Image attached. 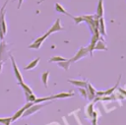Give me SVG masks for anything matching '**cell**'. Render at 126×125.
<instances>
[{
	"label": "cell",
	"instance_id": "1",
	"mask_svg": "<svg viewBox=\"0 0 126 125\" xmlns=\"http://www.w3.org/2000/svg\"><path fill=\"white\" fill-rule=\"evenodd\" d=\"M7 4H8V0L5 1L4 5L2 6V8L0 10V40L4 39V36L7 33V25H6V20H5Z\"/></svg>",
	"mask_w": 126,
	"mask_h": 125
},
{
	"label": "cell",
	"instance_id": "2",
	"mask_svg": "<svg viewBox=\"0 0 126 125\" xmlns=\"http://www.w3.org/2000/svg\"><path fill=\"white\" fill-rule=\"evenodd\" d=\"M49 103H51V101H49V102H45V103H33V104H32V106H30L27 110H25V112L23 113L22 117L25 118V117H28V116L33 114V113L39 111L42 107H44L45 105H47V104H49Z\"/></svg>",
	"mask_w": 126,
	"mask_h": 125
},
{
	"label": "cell",
	"instance_id": "3",
	"mask_svg": "<svg viewBox=\"0 0 126 125\" xmlns=\"http://www.w3.org/2000/svg\"><path fill=\"white\" fill-rule=\"evenodd\" d=\"M88 54H89V50H88V47H84V46H81V47L79 48V50L76 52V54H75V55H74L72 58H70V59H69V61H70L71 63H74V62H76V61H79V60H81L82 58L86 57Z\"/></svg>",
	"mask_w": 126,
	"mask_h": 125
},
{
	"label": "cell",
	"instance_id": "4",
	"mask_svg": "<svg viewBox=\"0 0 126 125\" xmlns=\"http://www.w3.org/2000/svg\"><path fill=\"white\" fill-rule=\"evenodd\" d=\"M9 58H10V60H11V62H12V68H13L14 75H15V77H16L18 83L23 82V76H22V74H21V72H20V70H19V68H18V66H17V64H16V61H15L14 56H13V55H9Z\"/></svg>",
	"mask_w": 126,
	"mask_h": 125
},
{
	"label": "cell",
	"instance_id": "5",
	"mask_svg": "<svg viewBox=\"0 0 126 125\" xmlns=\"http://www.w3.org/2000/svg\"><path fill=\"white\" fill-rule=\"evenodd\" d=\"M47 36H48V34H47V33H44L43 35L37 37L32 43H31V44L28 46V48H30V49H39L40 46H41V44L43 43V41L47 38Z\"/></svg>",
	"mask_w": 126,
	"mask_h": 125
},
{
	"label": "cell",
	"instance_id": "6",
	"mask_svg": "<svg viewBox=\"0 0 126 125\" xmlns=\"http://www.w3.org/2000/svg\"><path fill=\"white\" fill-rule=\"evenodd\" d=\"M32 104H33V102H27V103H26L22 108H20L18 111H16V112H15V114L11 117V119H12V123H13V122H15L16 120H18L19 118H21V117H22V115H23V113L25 112V110H27V109H28L30 106H32Z\"/></svg>",
	"mask_w": 126,
	"mask_h": 125
},
{
	"label": "cell",
	"instance_id": "7",
	"mask_svg": "<svg viewBox=\"0 0 126 125\" xmlns=\"http://www.w3.org/2000/svg\"><path fill=\"white\" fill-rule=\"evenodd\" d=\"M8 58V49H7V43L4 39L0 40V61H4Z\"/></svg>",
	"mask_w": 126,
	"mask_h": 125
},
{
	"label": "cell",
	"instance_id": "8",
	"mask_svg": "<svg viewBox=\"0 0 126 125\" xmlns=\"http://www.w3.org/2000/svg\"><path fill=\"white\" fill-rule=\"evenodd\" d=\"M63 31V27L61 26V20H60L59 18H57L56 21L54 22V24L52 25V27L48 30V31H47L46 33H47L48 36H49L50 34H52V33H54V32H56V31Z\"/></svg>",
	"mask_w": 126,
	"mask_h": 125
},
{
	"label": "cell",
	"instance_id": "9",
	"mask_svg": "<svg viewBox=\"0 0 126 125\" xmlns=\"http://www.w3.org/2000/svg\"><path fill=\"white\" fill-rule=\"evenodd\" d=\"M86 91H87V98H89L90 100H93L96 95H95V90H94V87L92 86V84L88 83L87 85V88H86Z\"/></svg>",
	"mask_w": 126,
	"mask_h": 125
},
{
	"label": "cell",
	"instance_id": "10",
	"mask_svg": "<svg viewBox=\"0 0 126 125\" xmlns=\"http://www.w3.org/2000/svg\"><path fill=\"white\" fill-rule=\"evenodd\" d=\"M97 30H98V32H99L100 35H102V36L106 35L105 22H104L103 17H102V18H99V20H98V27H97Z\"/></svg>",
	"mask_w": 126,
	"mask_h": 125
},
{
	"label": "cell",
	"instance_id": "11",
	"mask_svg": "<svg viewBox=\"0 0 126 125\" xmlns=\"http://www.w3.org/2000/svg\"><path fill=\"white\" fill-rule=\"evenodd\" d=\"M68 82L77 88H85L86 89L87 85H88V82L84 81V80H68Z\"/></svg>",
	"mask_w": 126,
	"mask_h": 125
},
{
	"label": "cell",
	"instance_id": "12",
	"mask_svg": "<svg viewBox=\"0 0 126 125\" xmlns=\"http://www.w3.org/2000/svg\"><path fill=\"white\" fill-rule=\"evenodd\" d=\"M74 93L73 92H67V93H59L57 94L51 95L52 99H58V98H66V97H72L74 96Z\"/></svg>",
	"mask_w": 126,
	"mask_h": 125
},
{
	"label": "cell",
	"instance_id": "13",
	"mask_svg": "<svg viewBox=\"0 0 126 125\" xmlns=\"http://www.w3.org/2000/svg\"><path fill=\"white\" fill-rule=\"evenodd\" d=\"M104 14V9H103V1L102 0H98L97 3V7H96V16L98 18H102Z\"/></svg>",
	"mask_w": 126,
	"mask_h": 125
},
{
	"label": "cell",
	"instance_id": "14",
	"mask_svg": "<svg viewBox=\"0 0 126 125\" xmlns=\"http://www.w3.org/2000/svg\"><path fill=\"white\" fill-rule=\"evenodd\" d=\"M55 10H56V12H58V13H60V14H64V15L70 17V18L73 17V16H72L71 14H69V13L65 10V8H64L61 4H59V3H55Z\"/></svg>",
	"mask_w": 126,
	"mask_h": 125
},
{
	"label": "cell",
	"instance_id": "15",
	"mask_svg": "<svg viewBox=\"0 0 126 125\" xmlns=\"http://www.w3.org/2000/svg\"><path fill=\"white\" fill-rule=\"evenodd\" d=\"M94 50H103V51H106V50H107V47H106V45H105L104 41H103V40L98 39V40H97V42L95 43L94 48Z\"/></svg>",
	"mask_w": 126,
	"mask_h": 125
},
{
	"label": "cell",
	"instance_id": "16",
	"mask_svg": "<svg viewBox=\"0 0 126 125\" xmlns=\"http://www.w3.org/2000/svg\"><path fill=\"white\" fill-rule=\"evenodd\" d=\"M39 60H40V58H39V57H37V58H35L34 60L31 61L27 66H25V67H24V70H32V69L35 68V67L37 66V64H38Z\"/></svg>",
	"mask_w": 126,
	"mask_h": 125
},
{
	"label": "cell",
	"instance_id": "17",
	"mask_svg": "<svg viewBox=\"0 0 126 125\" xmlns=\"http://www.w3.org/2000/svg\"><path fill=\"white\" fill-rule=\"evenodd\" d=\"M94 111V102H91V103L86 107V115L91 119L92 116H93Z\"/></svg>",
	"mask_w": 126,
	"mask_h": 125
},
{
	"label": "cell",
	"instance_id": "18",
	"mask_svg": "<svg viewBox=\"0 0 126 125\" xmlns=\"http://www.w3.org/2000/svg\"><path fill=\"white\" fill-rule=\"evenodd\" d=\"M49 71H46V72H44V73H42L41 74V82H42V84L44 85V87L45 88H47V86H48V77H49Z\"/></svg>",
	"mask_w": 126,
	"mask_h": 125
},
{
	"label": "cell",
	"instance_id": "19",
	"mask_svg": "<svg viewBox=\"0 0 126 125\" xmlns=\"http://www.w3.org/2000/svg\"><path fill=\"white\" fill-rule=\"evenodd\" d=\"M120 79H121V75H119V78H118V81H117L116 85H115L114 87H112L111 89H109V90H107V91H105V92H104V95H110V94H113V92H114V91L116 90V88L119 86Z\"/></svg>",
	"mask_w": 126,
	"mask_h": 125
},
{
	"label": "cell",
	"instance_id": "20",
	"mask_svg": "<svg viewBox=\"0 0 126 125\" xmlns=\"http://www.w3.org/2000/svg\"><path fill=\"white\" fill-rule=\"evenodd\" d=\"M65 60H67L66 58H64V57H62V56H60V55H55V56H52L51 58H49V60H48V62H56V63H58V62H62V61H65Z\"/></svg>",
	"mask_w": 126,
	"mask_h": 125
},
{
	"label": "cell",
	"instance_id": "21",
	"mask_svg": "<svg viewBox=\"0 0 126 125\" xmlns=\"http://www.w3.org/2000/svg\"><path fill=\"white\" fill-rule=\"evenodd\" d=\"M57 64H58V66H59V67H61V68H62V69H64L65 71H68V70H69V66H70L71 62H70V61H69V59H68V60H65V61H62V62H58Z\"/></svg>",
	"mask_w": 126,
	"mask_h": 125
},
{
	"label": "cell",
	"instance_id": "22",
	"mask_svg": "<svg viewBox=\"0 0 126 125\" xmlns=\"http://www.w3.org/2000/svg\"><path fill=\"white\" fill-rule=\"evenodd\" d=\"M19 86H21V88L23 89V91L25 93H29V94H33L32 93V90L30 88V86H28L27 84H25L24 82H21V83H18Z\"/></svg>",
	"mask_w": 126,
	"mask_h": 125
},
{
	"label": "cell",
	"instance_id": "23",
	"mask_svg": "<svg viewBox=\"0 0 126 125\" xmlns=\"http://www.w3.org/2000/svg\"><path fill=\"white\" fill-rule=\"evenodd\" d=\"M24 94H25V96H26V100H27V102H33V101H34V99L36 98V97H35V95H34L33 94H29V93H25V92H24Z\"/></svg>",
	"mask_w": 126,
	"mask_h": 125
},
{
	"label": "cell",
	"instance_id": "24",
	"mask_svg": "<svg viewBox=\"0 0 126 125\" xmlns=\"http://www.w3.org/2000/svg\"><path fill=\"white\" fill-rule=\"evenodd\" d=\"M12 119L11 117H0V124L2 125H11Z\"/></svg>",
	"mask_w": 126,
	"mask_h": 125
},
{
	"label": "cell",
	"instance_id": "25",
	"mask_svg": "<svg viewBox=\"0 0 126 125\" xmlns=\"http://www.w3.org/2000/svg\"><path fill=\"white\" fill-rule=\"evenodd\" d=\"M49 100H52V97L51 95L50 96H46V97H39V98H35L33 103H40V102H43V101H49Z\"/></svg>",
	"mask_w": 126,
	"mask_h": 125
},
{
	"label": "cell",
	"instance_id": "26",
	"mask_svg": "<svg viewBox=\"0 0 126 125\" xmlns=\"http://www.w3.org/2000/svg\"><path fill=\"white\" fill-rule=\"evenodd\" d=\"M91 120H92V125H97V112L96 111H94Z\"/></svg>",
	"mask_w": 126,
	"mask_h": 125
},
{
	"label": "cell",
	"instance_id": "27",
	"mask_svg": "<svg viewBox=\"0 0 126 125\" xmlns=\"http://www.w3.org/2000/svg\"><path fill=\"white\" fill-rule=\"evenodd\" d=\"M72 19L74 20L75 25H79L80 23L84 22V19H83V17H82V16H79V17H75V16H73V17H72Z\"/></svg>",
	"mask_w": 126,
	"mask_h": 125
},
{
	"label": "cell",
	"instance_id": "28",
	"mask_svg": "<svg viewBox=\"0 0 126 125\" xmlns=\"http://www.w3.org/2000/svg\"><path fill=\"white\" fill-rule=\"evenodd\" d=\"M79 92L81 93V94L84 98H87V91L85 88H79Z\"/></svg>",
	"mask_w": 126,
	"mask_h": 125
},
{
	"label": "cell",
	"instance_id": "29",
	"mask_svg": "<svg viewBox=\"0 0 126 125\" xmlns=\"http://www.w3.org/2000/svg\"><path fill=\"white\" fill-rule=\"evenodd\" d=\"M118 91L120 92L121 94H123L124 96H126V91H125V90H123V89H121V88H118Z\"/></svg>",
	"mask_w": 126,
	"mask_h": 125
},
{
	"label": "cell",
	"instance_id": "30",
	"mask_svg": "<svg viewBox=\"0 0 126 125\" xmlns=\"http://www.w3.org/2000/svg\"><path fill=\"white\" fill-rule=\"evenodd\" d=\"M22 3H23V0H18V6H17V8H18V9H20V8H21Z\"/></svg>",
	"mask_w": 126,
	"mask_h": 125
},
{
	"label": "cell",
	"instance_id": "31",
	"mask_svg": "<svg viewBox=\"0 0 126 125\" xmlns=\"http://www.w3.org/2000/svg\"><path fill=\"white\" fill-rule=\"evenodd\" d=\"M2 67H3V62L0 61V73H1V71H2Z\"/></svg>",
	"mask_w": 126,
	"mask_h": 125
},
{
	"label": "cell",
	"instance_id": "32",
	"mask_svg": "<svg viewBox=\"0 0 126 125\" xmlns=\"http://www.w3.org/2000/svg\"><path fill=\"white\" fill-rule=\"evenodd\" d=\"M26 125H28V124H26Z\"/></svg>",
	"mask_w": 126,
	"mask_h": 125
}]
</instances>
